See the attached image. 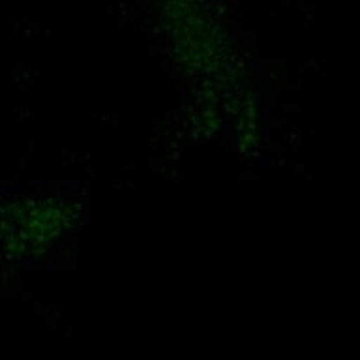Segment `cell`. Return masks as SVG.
Listing matches in <instances>:
<instances>
[{
  "mask_svg": "<svg viewBox=\"0 0 360 360\" xmlns=\"http://www.w3.org/2000/svg\"><path fill=\"white\" fill-rule=\"evenodd\" d=\"M73 208L64 202L27 201L13 205L6 210L4 233L6 240L17 250L41 252L64 231L73 227Z\"/></svg>",
  "mask_w": 360,
  "mask_h": 360,
  "instance_id": "6da1fadb",
  "label": "cell"
}]
</instances>
